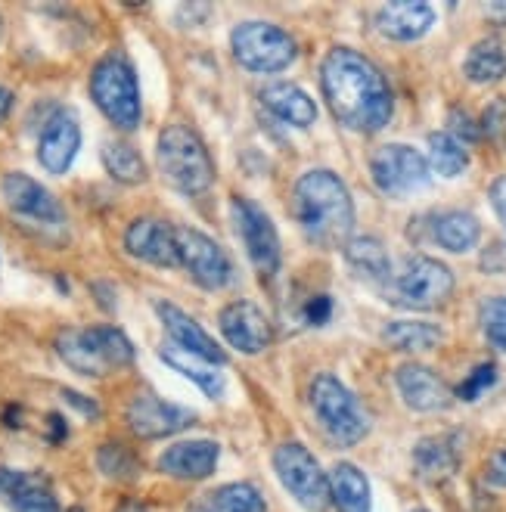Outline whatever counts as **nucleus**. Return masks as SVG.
<instances>
[{
    "mask_svg": "<svg viewBox=\"0 0 506 512\" xmlns=\"http://www.w3.org/2000/svg\"><path fill=\"white\" fill-rule=\"evenodd\" d=\"M320 87L336 122L357 134H376L392 122L395 100L389 81L364 53L336 47L320 66Z\"/></svg>",
    "mask_w": 506,
    "mask_h": 512,
    "instance_id": "nucleus-1",
    "label": "nucleus"
},
{
    "mask_svg": "<svg viewBox=\"0 0 506 512\" xmlns=\"http://www.w3.org/2000/svg\"><path fill=\"white\" fill-rule=\"evenodd\" d=\"M292 212L308 243L320 249H339L354 230V202L345 180L326 168L299 177L292 196Z\"/></svg>",
    "mask_w": 506,
    "mask_h": 512,
    "instance_id": "nucleus-2",
    "label": "nucleus"
},
{
    "mask_svg": "<svg viewBox=\"0 0 506 512\" xmlns=\"http://www.w3.org/2000/svg\"><path fill=\"white\" fill-rule=\"evenodd\" d=\"M159 171L174 190L199 196L215 184V162L196 131L187 125H168L156 143Z\"/></svg>",
    "mask_w": 506,
    "mask_h": 512,
    "instance_id": "nucleus-3",
    "label": "nucleus"
},
{
    "mask_svg": "<svg viewBox=\"0 0 506 512\" xmlns=\"http://www.w3.org/2000/svg\"><path fill=\"white\" fill-rule=\"evenodd\" d=\"M451 292H454L451 267L429 255H407L398 267H392L389 280L382 283L385 301L410 311H432L444 305Z\"/></svg>",
    "mask_w": 506,
    "mask_h": 512,
    "instance_id": "nucleus-4",
    "label": "nucleus"
},
{
    "mask_svg": "<svg viewBox=\"0 0 506 512\" xmlns=\"http://www.w3.org/2000/svg\"><path fill=\"white\" fill-rule=\"evenodd\" d=\"M91 97L118 131H137L143 118L140 84L125 53H109L91 72Z\"/></svg>",
    "mask_w": 506,
    "mask_h": 512,
    "instance_id": "nucleus-5",
    "label": "nucleus"
},
{
    "mask_svg": "<svg viewBox=\"0 0 506 512\" xmlns=\"http://www.w3.org/2000/svg\"><path fill=\"white\" fill-rule=\"evenodd\" d=\"M311 410L317 416L320 429L326 432V438L339 447H351L357 441H364L370 432V419H367L361 401H357L333 373L314 376Z\"/></svg>",
    "mask_w": 506,
    "mask_h": 512,
    "instance_id": "nucleus-6",
    "label": "nucleus"
},
{
    "mask_svg": "<svg viewBox=\"0 0 506 512\" xmlns=\"http://www.w3.org/2000/svg\"><path fill=\"white\" fill-rule=\"evenodd\" d=\"M230 47H233V59L249 72L258 75H274L283 72L295 63L299 56V47H295V38L283 28L271 25V22H243L230 32Z\"/></svg>",
    "mask_w": 506,
    "mask_h": 512,
    "instance_id": "nucleus-7",
    "label": "nucleus"
},
{
    "mask_svg": "<svg viewBox=\"0 0 506 512\" xmlns=\"http://www.w3.org/2000/svg\"><path fill=\"white\" fill-rule=\"evenodd\" d=\"M274 469L280 485L299 500L308 512H326L330 506V475L320 469L314 454L299 444V441H286L274 450Z\"/></svg>",
    "mask_w": 506,
    "mask_h": 512,
    "instance_id": "nucleus-8",
    "label": "nucleus"
},
{
    "mask_svg": "<svg viewBox=\"0 0 506 512\" xmlns=\"http://www.w3.org/2000/svg\"><path fill=\"white\" fill-rule=\"evenodd\" d=\"M370 174H373V184L379 187V193L392 196V199H404L416 190H426L432 180L426 156L407 143L379 146L370 159Z\"/></svg>",
    "mask_w": 506,
    "mask_h": 512,
    "instance_id": "nucleus-9",
    "label": "nucleus"
},
{
    "mask_svg": "<svg viewBox=\"0 0 506 512\" xmlns=\"http://www.w3.org/2000/svg\"><path fill=\"white\" fill-rule=\"evenodd\" d=\"M174 236L177 258H181L193 283H199L208 292H218L233 283V261L212 236H205L196 227H174Z\"/></svg>",
    "mask_w": 506,
    "mask_h": 512,
    "instance_id": "nucleus-10",
    "label": "nucleus"
},
{
    "mask_svg": "<svg viewBox=\"0 0 506 512\" xmlns=\"http://www.w3.org/2000/svg\"><path fill=\"white\" fill-rule=\"evenodd\" d=\"M230 215H233L236 233H240L246 255L255 264V270L261 277H274L280 270V236H277L274 221L246 196H233Z\"/></svg>",
    "mask_w": 506,
    "mask_h": 512,
    "instance_id": "nucleus-11",
    "label": "nucleus"
},
{
    "mask_svg": "<svg viewBox=\"0 0 506 512\" xmlns=\"http://www.w3.org/2000/svg\"><path fill=\"white\" fill-rule=\"evenodd\" d=\"M125 419H128V429L137 438L156 441V438H168V435H177V432H184L187 426H193L196 413L181 407V404L162 401V398L150 395V391H143V395H137L128 404Z\"/></svg>",
    "mask_w": 506,
    "mask_h": 512,
    "instance_id": "nucleus-12",
    "label": "nucleus"
},
{
    "mask_svg": "<svg viewBox=\"0 0 506 512\" xmlns=\"http://www.w3.org/2000/svg\"><path fill=\"white\" fill-rule=\"evenodd\" d=\"M0 196H4L7 208L28 221L44 224V227H59L66 221L63 205L56 202V196L41 187L35 177H28L22 171H10L0 180Z\"/></svg>",
    "mask_w": 506,
    "mask_h": 512,
    "instance_id": "nucleus-13",
    "label": "nucleus"
},
{
    "mask_svg": "<svg viewBox=\"0 0 506 512\" xmlns=\"http://www.w3.org/2000/svg\"><path fill=\"white\" fill-rule=\"evenodd\" d=\"M218 326L227 345L243 354H261L271 345V320H267V314L249 298L230 301L218 314Z\"/></svg>",
    "mask_w": 506,
    "mask_h": 512,
    "instance_id": "nucleus-14",
    "label": "nucleus"
},
{
    "mask_svg": "<svg viewBox=\"0 0 506 512\" xmlns=\"http://www.w3.org/2000/svg\"><path fill=\"white\" fill-rule=\"evenodd\" d=\"M81 149L78 118L69 109H53L38 137V162L50 174H66Z\"/></svg>",
    "mask_w": 506,
    "mask_h": 512,
    "instance_id": "nucleus-15",
    "label": "nucleus"
},
{
    "mask_svg": "<svg viewBox=\"0 0 506 512\" xmlns=\"http://www.w3.org/2000/svg\"><path fill=\"white\" fill-rule=\"evenodd\" d=\"M125 249L128 255L153 264V267H177V236L174 227L156 218H137L125 230Z\"/></svg>",
    "mask_w": 506,
    "mask_h": 512,
    "instance_id": "nucleus-16",
    "label": "nucleus"
},
{
    "mask_svg": "<svg viewBox=\"0 0 506 512\" xmlns=\"http://www.w3.org/2000/svg\"><path fill=\"white\" fill-rule=\"evenodd\" d=\"M156 314H159V320L165 326V333L171 336V345L184 348V351L208 360V364H215V367H224L227 364V354L221 351V345L212 336H208L205 329L187 311L171 305V301H156Z\"/></svg>",
    "mask_w": 506,
    "mask_h": 512,
    "instance_id": "nucleus-17",
    "label": "nucleus"
},
{
    "mask_svg": "<svg viewBox=\"0 0 506 512\" xmlns=\"http://www.w3.org/2000/svg\"><path fill=\"white\" fill-rule=\"evenodd\" d=\"M0 503L10 512H59V503L44 475L4 466H0Z\"/></svg>",
    "mask_w": 506,
    "mask_h": 512,
    "instance_id": "nucleus-18",
    "label": "nucleus"
},
{
    "mask_svg": "<svg viewBox=\"0 0 506 512\" xmlns=\"http://www.w3.org/2000/svg\"><path fill=\"white\" fill-rule=\"evenodd\" d=\"M395 385L410 410L416 413H435L451 404V388L435 370L423 364H404L395 370Z\"/></svg>",
    "mask_w": 506,
    "mask_h": 512,
    "instance_id": "nucleus-19",
    "label": "nucleus"
},
{
    "mask_svg": "<svg viewBox=\"0 0 506 512\" xmlns=\"http://www.w3.org/2000/svg\"><path fill=\"white\" fill-rule=\"evenodd\" d=\"M221 447L215 441H177L159 457V472L181 478V481H202L215 472Z\"/></svg>",
    "mask_w": 506,
    "mask_h": 512,
    "instance_id": "nucleus-20",
    "label": "nucleus"
},
{
    "mask_svg": "<svg viewBox=\"0 0 506 512\" xmlns=\"http://www.w3.org/2000/svg\"><path fill=\"white\" fill-rule=\"evenodd\" d=\"M435 25V10L423 0H398L376 13V28L392 41H420Z\"/></svg>",
    "mask_w": 506,
    "mask_h": 512,
    "instance_id": "nucleus-21",
    "label": "nucleus"
},
{
    "mask_svg": "<svg viewBox=\"0 0 506 512\" xmlns=\"http://www.w3.org/2000/svg\"><path fill=\"white\" fill-rule=\"evenodd\" d=\"M258 97L267 112H274L280 122H286L292 128H311L317 122V106L299 84L274 81V84H267Z\"/></svg>",
    "mask_w": 506,
    "mask_h": 512,
    "instance_id": "nucleus-22",
    "label": "nucleus"
},
{
    "mask_svg": "<svg viewBox=\"0 0 506 512\" xmlns=\"http://www.w3.org/2000/svg\"><path fill=\"white\" fill-rule=\"evenodd\" d=\"M429 233H432V239L441 249L463 255V252H472L475 246H479L482 227H479V218H475V215L460 212V208H451V212L432 215Z\"/></svg>",
    "mask_w": 506,
    "mask_h": 512,
    "instance_id": "nucleus-23",
    "label": "nucleus"
},
{
    "mask_svg": "<svg viewBox=\"0 0 506 512\" xmlns=\"http://www.w3.org/2000/svg\"><path fill=\"white\" fill-rule=\"evenodd\" d=\"M159 357L165 360L171 370H177V373H184L187 379H193L212 401L224 398L227 382H224V373H218L215 364H208V360H202V357H196V354H190L184 348H177V345H165L159 351Z\"/></svg>",
    "mask_w": 506,
    "mask_h": 512,
    "instance_id": "nucleus-24",
    "label": "nucleus"
},
{
    "mask_svg": "<svg viewBox=\"0 0 506 512\" xmlns=\"http://www.w3.org/2000/svg\"><path fill=\"white\" fill-rule=\"evenodd\" d=\"M457 463H460V454L454 447V438H448V435L423 438L413 447V466L426 481L451 478L457 472Z\"/></svg>",
    "mask_w": 506,
    "mask_h": 512,
    "instance_id": "nucleus-25",
    "label": "nucleus"
},
{
    "mask_svg": "<svg viewBox=\"0 0 506 512\" xmlns=\"http://www.w3.org/2000/svg\"><path fill=\"white\" fill-rule=\"evenodd\" d=\"M345 261L357 270V277H364L382 289V283L392 274V258L385 246L373 236H357L345 243Z\"/></svg>",
    "mask_w": 506,
    "mask_h": 512,
    "instance_id": "nucleus-26",
    "label": "nucleus"
},
{
    "mask_svg": "<svg viewBox=\"0 0 506 512\" xmlns=\"http://www.w3.org/2000/svg\"><path fill=\"white\" fill-rule=\"evenodd\" d=\"M330 500L336 503L339 512H370L367 475L351 463H339L330 472Z\"/></svg>",
    "mask_w": 506,
    "mask_h": 512,
    "instance_id": "nucleus-27",
    "label": "nucleus"
},
{
    "mask_svg": "<svg viewBox=\"0 0 506 512\" xmlns=\"http://www.w3.org/2000/svg\"><path fill=\"white\" fill-rule=\"evenodd\" d=\"M190 512H267L264 497L249 481H230L215 494L199 497V503L190 506Z\"/></svg>",
    "mask_w": 506,
    "mask_h": 512,
    "instance_id": "nucleus-28",
    "label": "nucleus"
},
{
    "mask_svg": "<svg viewBox=\"0 0 506 512\" xmlns=\"http://www.w3.org/2000/svg\"><path fill=\"white\" fill-rule=\"evenodd\" d=\"M84 339L97 354V360L106 367V373L122 370L134 364V345L131 339L115 326H84Z\"/></svg>",
    "mask_w": 506,
    "mask_h": 512,
    "instance_id": "nucleus-29",
    "label": "nucleus"
},
{
    "mask_svg": "<svg viewBox=\"0 0 506 512\" xmlns=\"http://www.w3.org/2000/svg\"><path fill=\"white\" fill-rule=\"evenodd\" d=\"M463 75L472 84H494L506 75V47L497 38H485L479 41L463 63Z\"/></svg>",
    "mask_w": 506,
    "mask_h": 512,
    "instance_id": "nucleus-30",
    "label": "nucleus"
},
{
    "mask_svg": "<svg viewBox=\"0 0 506 512\" xmlns=\"http://www.w3.org/2000/svg\"><path fill=\"white\" fill-rule=\"evenodd\" d=\"M385 345L395 351H432L441 345L444 333L435 323H420V320H398L389 323L382 333Z\"/></svg>",
    "mask_w": 506,
    "mask_h": 512,
    "instance_id": "nucleus-31",
    "label": "nucleus"
},
{
    "mask_svg": "<svg viewBox=\"0 0 506 512\" xmlns=\"http://www.w3.org/2000/svg\"><path fill=\"white\" fill-rule=\"evenodd\" d=\"M56 354L63 357V364L81 376H106V367L97 360V354L91 351L84 339V329L69 326V329H59L56 336Z\"/></svg>",
    "mask_w": 506,
    "mask_h": 512,
    "instance_id": "nucleus-32",
    "label": "nucleus"
},
{
    "mask_svg": "<svg viewBox=\"0 0 506 512\" xmlns=\"http://www.w3.org/2000/svg\"><path fill=\"white\" fill-rule=\"evenodd\" d=\"M103 165H106V174L112 180H118V184H125V187H134V184H143V180H146L143 156L125 140L103 143Z\"/></svg>",
    "mask_w": 506,
    "mask_h": 512,
    "instance_id": "nucleus-33",
    "label": "nucleus"
},
{
    "mask_svg": "<svg viewBox=\"0 0 506 512\" xmlns=\"http://www.w3.org/2000/svg\"><path fill=\"white\" fill-rule=\"evenodd\" d=\"M429 171L441 174V177H460L469 165V153L466 146L451 137L448 131H438L429 137Z\"/></svg>",
    "mask_w": 506,
    "mask_h": 512,
    "instance_id": "nucleus-34",
    "label": "nucleus"
},
{
    "mask_svg": "<svg viewBox=\"0 0 506 512\" xmlns=\"http://www.w3.org/2000/svg\"><path fill=\"white\" fill-rule=\"evenodd\" d=\"M97 469L112 481H134L140 475V460L122 441H106L97 450Z\"/></svg>",
    "mask_w": 506,
    "mask_h": 512,
    "instance_id": "nucleus-35",
    "label": "nucleus"
},
{
    "mask_svg": "<svg viewBox=\"0 0 506 512\" xmlns=\"http://www.w3.org/2000/svg\"><path fill=\"white\" fill-rule=\"evenodd\" d=\"M482 333L497 351L506 354V295H494L482 305Z\"/></svg>",
    "mask_w": 506,
    "mask_h": 512,
    "instance_id": "nucleus-36",
    "label": "nucleus"
},
{
    "mask_svg": "<svg viewBox=\"0 0 506 512\" xmlns=\"http://www.w3.org/2000/svg\"><path fill=\"white\" fill-rule=\"evenodd\" d=\"M494 382H497V367H494V364L475 367V370L469 373V379L457 388V398H463V401H479L482 391H488Z\"/></svg>",
    "mask_w": 506,
    "mask_h": 512,
    "instance_id": "nucleus-37",
    "label": "nucleus"
},
{
    "mask_svg": "<svg viewBox=\"0 0 506 512\" xmlns=\"http://www.w3.org/2000/svg\"><path fill=\"white\" fill-rule=\"evenodd\" d=\"M479 131L491 140H503L506 137V97H497L488 103V109L482 112Z\"/></svg>",
    "mask_w": 506,
    "mask_h": 512,
    "instance_id": "nucleus-38",
    "label": "nucleus"
},
{
    "mask_svg": "<svg viewBox=\"0 0 506 512\" xmlns=\"http://www.w3.org/2000/svg\"><path fill=\"white\" fill-rule=\"evenodd\" d=\"M448 125H451V137H457L460 143L463 140H479L482 137V131H479V125L472 122V115L469 112H460V109H454L451 115H448Z\"/></svg>",
    "mask_w": 506,
    "mask_h": 512,
    "instance_id": "nucleus-39",
    "label": "nucleus"
},
{
    "mask_svg": "<svg viewBox=\"0 0 506 512\" xmlns=\"http://www.w3.org/2000/svg\"><path fill=\"white\" fill-rule=\"evenodd\" d=\"M330 314H333V298L330 295H314L305 305V320L311 326H323L326 320H330Z\"/></svg>",
    "mask_w": 506,
    "mask_h": 512,
    "instance_id": "nucleus-40",
    "label": "nucleus"
},
{
    "mask_svg": "<svg viewBox=\"0 0 506 512\" xmlns=\"http://www.w3.org/2000/svg\"><path fill=\"white\" fill-rule=\"evenodd\" d=\"M488 196H491L494 212H497V218H500V224H503V230H506V177H497V180H494L491 190H488Z\"/></svg>",
    "mask_w": 506,
    "mask_h": 512,
    "instance_id": "nucleus-41",
    "label": "nucleus"
},
{
    "mask_svg": "<svg viewBox=\"0 0 506 512\" xmlns=\"http://www.w3.org/2000/svg\"><path fill=\"white\" fill-rule=\"evenodd\" d=\"M63 398H66L78 413H84L87 419H97V416H100V407H97L91 398H84V395H78V391H72V388H66V391H63Z\"/></svg>",
    "mask_w": 506,
    "mask_h": 512,
    "instance_id": "nucleus-42",
    "label": "nucleus"
},
{
    "mask_svg": "<svg viewBox=\"0 0 506 512\" xmlns=\"http://www.w3.org/2000/svg\"><path fill=\"white\" fill-rule=\"evenodd\" d=\"M488 481L497 488H506V450H497L488 460Z\"/></svg>",
    "mask_w": 506,
    "mask_h": 512,
    "instance_id": "nucleus-43",
    "label": "nucleus"
},
{
    "mask_svg": "<svg viewBox=\"0 0 506 512\" xmlns=\"http://www.w3.org/2000/svg\"><path fill=\"white\" fill-rule=\"evenodd\" d=\"M47 423H50V441H53V444H59V441H63V438L69 435L66 419L59 416V413H50V416H47Z\"/></svg>",
    "mask_w": 506,
    "mask_h": 512,
    "instance_id": "nucleus-44",
    "label": "nucleus"
},
{
    "mask_svg": "<svg viewBox=\"0 0 506 512\" xmlns=\"http://www.w3.org/2000/svg\"><path fill=\"white\" fill-rule=\"evenodd\" d=\"M13 90L10 87H0V122H7L10 112H13Z\"/></svg>",
    "mask_w": 506,
    "mask_h": 512,
    "instance_id": "nucleus-45",
    "label": "nucleus"
},
{
    "mask_svg": "<svg viewBox=\"0 0 506 512\" xmlns=\"http://www.w3.org/2000/svg\"><path fill=\"white\" fill-rule=\"evenodd\" d=\"M115 512H150V509H146L140 500H131V497H128V500H122V503L115 506Z\"/></svg>",
    "mask_w": 506,
    "mask_h": 512,
    "instance_id": "nucleus-46",
    "label": "nucleus"
},
{
    "mask_svg": "<svg viewBox=\"0 0 506 512\" xmlns=\"http://www.w3.org/2000/svg\"><path fill=\"white\" fill-rule=\"evenodd\" d=\"M485 13H488L491 19H497V22H506V4H488Z\"/></svg>",
    "mask_w": 506,
    "mask_h": 512,
    "instance_id": "nucleus-47",
    "label": "nucleus"
},
{
    "mask_svg": "<svg viewBox=\"0 0 506 512\" xmlns=\"http://www.w3.org/2000/svg\"><path fill=\"white\" fill-rule=\"evenodd\" d=\"M69 512H84V509H81V506H72V509H69Z\"/></svg>",
    "mask_w": 506,
    "mask_h": 512,
    "instance_id": "nucleus-48",
    "label": "nucleus"
},
{
    "mask_svg": "<svg viewBox=\"0 0 506 512\" xmlns=\"http://www.w3.org/2000/svg\"><path fill=\"white\" fill-rule=\"evenodd\" d=\"M413 512H426V509H413Z\"/></svg>",
    "mask_w": 506,
    "mask_h": 512,
    "instance_id": "nucleus-49",
    "label": "nucleus"
}]
</instances>
